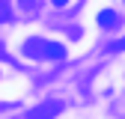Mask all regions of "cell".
Listing matches in <instances>:
<instances>
[{"label":"cell","mask_w":125,"mask_h":119,"mask_svg":"<svg viewBox=\"0 0 125 119\" xmlns=\"http://www.w3.org/2000/svg\"><path fill=\"white\" fill-rule=\"evenodd\" d=\"M62 110V101H57V98H51V101H45V104H39V107H33L24 119H54L57 113Z\"/></svg>","instance_id":"obj_1"},{"label":"cell","mask_w":125,"mask_h":119,"mask_svg":"<svg viewBox=\"0 0 125 119\" xmlns=\"http://www.w3.org/2000/svg\"><path fill=\"white\" fill-rule=\"evenodd\" d=\"M110 51H125V39H119V42H113V48Z\"/></svg>","instance_id":"obj_7"},{"label":"cell","mask_w":125,"mask_h":119,"mask_svg":"<svg viewBox=\"0 0 125 119\" xmlns=\"http://www.w3.org/2000/svg\"><path fill=\"white\" fill-rule=\"evenodd\" d=\"M42 45H45L42 39H27L24 42V54L27 57H42Z\"/></svg>","instance_id":"obj_4"},{"label":"cell","mask_w":125,"mask_h":119,"mask_svg":"<svg viewBox=\"0 0 125 119\" xmlns=\"http://www.w3.org/2000/svg\"><path fill=\"white\" fill-rule=\"evenodd\" d=\"M42 60H66V45L45 42V45H42Z\"/></svg>","instance_id":"obj_2"},{"label":"cell","mask_w":125,"mask_h":119,"mask_svg":"<svg viewBox=\"0 0 125 119\" xmlns=\"http://www.w3.org/2000/svg\"><path fill=\"white\" fill-rule=\"evenodd\" d=\"M18 6H21V9H39L42 0H18Z\"/></svg>","instance_id":"obj_5"},{"label":"cell","mask_w":125,"mask_h":119,"mask_svg":"<svg viewBox=\"0 0 125 119\" xmlns=\"http://www.w3.org/2000/svg\"><path fill=\"white\" fill-rule=\"evenodd\" d=\"M51 3H54V6H66L69 0H51Z\"/></svg>","instance_id":"obj_8"},{"label":"cell","mask_w":125,"mask_h":119,"mask_svg":"<svg viewBox=\"0 0 125 119\" xmlns=\"http://www.w3.org/2000/svg\"><path fill=\"white\" fill-rule=\"evenodd\" d=\"M0 21H9V3L0 0Z\"/></svg>","instance_id":"obj_6"},{"label":"cell","mask_w":125,"mask_h":119,"mask_svg":"<svg viewBox=\"0 0 125 119\" xmlns=\"http://www.w3.org/2000/svg\"><path fill=\"white\" fill-rule=\"evenodd\" d=\"M119 24V15L113 9H101L98 12V27H116Z\"/></svg>","instance_id":"obj_3"}]
</instances>
